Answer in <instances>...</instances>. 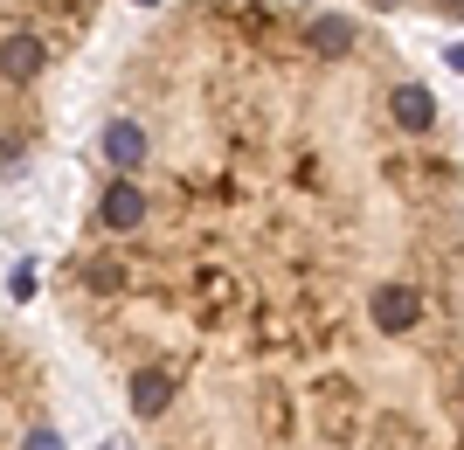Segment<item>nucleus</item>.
Instances as JSON below:
<instances>
[{
	"instance_id": "f03ea898",
	"label": "nucleus",
	"mask_w": 464,
	"mask_h": 450,
	"mask_svg": "<svg viewBox=\"0 0 464 450\" xmlns=\"http://www.w3.org/2000/svg\"><path fill=\"white\" fill-rule=\"evenodd\" d=\"M111 0H0V174L42 146L70 70L104 28Z\"/></svg>"
},
{
	"instance_id": "f257e3e1",
	"label": "nucleus",
	"mask_w": 464,
	"mask_h": 450,
	"mask_svg": "<svg viewBox=\"0 0 464 450\" xmlns=\"http://www.w3.org/2000/svg\"><path fill=\"white\" fill-rule=\"evenodd\" d=\"M56 312L146 450H458V111L353 7H160L97 104Z\"/></svg>"
},
{
	"instance_id": "7ed1b4c3",
	"label": "nucleus",
	"mask_w": 464,
	"mask_h": 450,
	"mask_svg": "<svg viewBox=\"0 0 464 450\" xmlns=\"http://www.w3.org/2000/svg\"><path fill=\"white\" fill-rule=\"evenodd\" d=\"M0 450H63V381L14 326H0Z\"/></svg>"
},
{
	"instance_id": "20e7f679",
	"label": "nucleus",
	"mask_w": 464,
	"mask_h": 450,
	"mask_svg": "<svg viewBox=\"0 0 464 450\" xmlns=\"http://www.w3.org/2000/svg\"><path fill=\"white\" fill-rule=\"evenodd\" d=\"M368 21H458V0H333Z\"/></svg>"
}]
</instances>
